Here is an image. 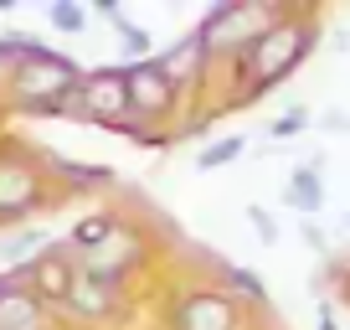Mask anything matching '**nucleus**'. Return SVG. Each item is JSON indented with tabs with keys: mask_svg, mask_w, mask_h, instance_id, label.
I'll use <instances>...</instances> for the list:
<instances>
[{
	"mask_svg": "<svg viewBox=\"0 0 350 330\" xmlns=\"http://www.w3.org/2000/svg\"><path fill=\"white\" fill-rule=\"evenodd\" d=\"M62 305H72L77 315H109V309H113V284H98V279L83 274L72 289H67Z\"/></svg>",
	"mask_w": 350,
	"mask_h": 330,
	"instance_id": "13",
	"label": "nucleus"
},
{
	"mask_svg": "<svg viewBox=\"0 0 350 330\" xmlns=\"http://www.w3.org/2000/svg\"><path fill=\"white\" fill-rule=\"evenodd\" d=\"M109 232H113V222H109V217H83V222L72 227V242L88 253V248H98V242L109 238Z\"/></svg>",
	"mask_w": 350,
	"mask_h": 330,
	"instance_id": "17",
	"label": "nucleus"
},
{
	"mask_svg": "<svg viewBox=\"0 0 350 330\" xmlns=\"http://www.w3.org/2000/svg\"><path fill=\"white\" fill-rule=\"evenodd\" d=\"M83 88V109L93 114L98 124H113V129H124V119H129V73H93L88 83H77Z\"/></svg>",
	"mask_w": 350,
	"mask_h": 330,
	"instance_id": "4",
	"label": "nucleus"
},
{
	"mask_svg": "<svg viewBox=\"0 0 350 330\" xmlns=\"http://www.w3.org/2000/svg\"><path fill=\"white\" fill-rule=\"evenodd\" d=\"M180 330H232V305L221 294H191L175 315Z\"/></svg>",
	"mask_w": 350,
	"mask_h": 330,
	"instance_id": "7",
	"label": "nucleus"
},
{
	"mask_svg": "<svg viewBox=\"0 0 350 330\" xmlns=\"http://www.w3.org/2000/svg\"><path fill=\"white\" fill-rule=\"evenodd\" d=\"M36 176L16 160H0V212H26L36 201Z\"/></svg>",
	"mask_w": 350,
	"mask_h": 330,
	"instance_id": "8",
	"label": "nucleus"
},
{
	"mask_svg": "<svg viewBox=\"0 0 350 330\" xmlns=\"http://www.w3.org/2000/svg\"><path fill=\"white\" fill-rule=\"evenodd\" d=\"M196 36L206 42V52H232V47L258 42V36H262L258 31V5H217Z\"/></svg>",
	"mask_w": 350,
	"mask_h": 330,
	"instance_id": "3",
	"label": "nucleus"
},
{
	"mask_svg": "<svg viewBox=\"0 0 350 330\" xmlns=\"http://www.w3.org/2000/svg\"><path fill=\"white\" fill-rule=\"evenodd\" d=\"M31 279H36V289H42L46 299H67V289L77 284V274H72V258L57 248V253H42L31 264Z\"/></svg>",
	"mask_w": 350,
	"mask_h": 330,
	"instance_id": "10",
	"label": "nucleus"
},
{
	"mask_svg": "<svg viewBox=\"0 0 350 330\" xmlns=\"http://www.w3.org/2000/svg\"><path fill=\"white\" fill-rule=\"evenodd\" d=\"M46 21H52L57 31H83L88 16H83V5H72V0H46Z\"/></svg>",
	"mask_w": 350,
	"mask_h": 330,
	"instance_id": "16",
	"label": "nucleus"
},
{
	"mask_svg": "<svg viewBox=\"0 0 350 330\" xmlns=\"http://www.w3.org/2000/svg\"><path fill=\"white\" fill-rule=\"evenodd\" d=\"M247 222H252V227H258V232H262V238H268V242L278 238V222L268 217V212H262V207H247Z\"/></svg>",
	"mask_w": 350,
	"mask_h": 330,
	"instance_id": "20",
	"label": "nucleus"
},
{
	"mask_svg": "<svg viewBox=\"0 0 350 330\" xmlns=\"http://www.w3.org/2000/svg\"><path fill=\"white\" fill-rule=\"evenodd\" d=\"M42 232H16L5 248H0V264H11V268H21V264H36V248H42Z\"/></svg>",
	"mask_w": 350,
	"mask_h": 330,
	"instance_id": "15",
	"label": "nucleus"
},
{
	"mask_svg": "<svg viewBox=\"0 0 350 330\" xmlns=\"http://www.w3.org/2000/svg\"><path fill=\"white\" fill-rule=\"evenodd\" d=\"M0 330H42V299L0 284Z\"/></svg>",
	"mask_w": 350,
	"mask_h": 330,
	"instance_id": "9",
	"label": "nucleus"
},
{
	"mask_svg": "<svg viewBox=\"0 0 350 330\" xmlns=\"http://www.w3.org/2000/svg\"><path fill=\"white\" fill-rule=\"evenodd\" d=\"M0 67H5V52H0Z\"/></svg>",
	"mask_w": 350,
	"mask_h": 330,
	"instance_id": "22",
	"label": "nucleus"
},
{
	"mask_svg": "<svg viewBox=\"0 0 350 330\" xmlns=\"http://www.w3.org/2000/svg\"><path fill=\"white\" fill-rule=\"evenodd\" d=\"M284 201L294 212H304V217H314L319 207H325V181H319V165H294V176H288L284 186Z\"/></svg>",
	"mask_w": 350,
	"mask_h": 330,
	"instance_id": "11",
	"label": "nucleus"
},
{
	"mask_svg": "<svg viewBox=\"0 0 350 330\" xmlns=\"http://www.w3.org/2000/svg\"><path fill=\"white\" fill-rule=\"evenodd\" d=\"M309 124V109H288L284 119H273V129H268V140H294L299 129Z\"/></svg>",
	"mask_w": 350,
	"mask_h": 330,
	"instance_id": "18",
	"label": "nucleus"
},
{
	"mask_svg": "<svg viewBox=\"0 0 350 330\" xmlns=\"http://www.w3.org/2000/svg\"><path fill=\"white\" fill-rule=\"evenodd\" d=\"M11 88H16V99H21L26 109H57V103L77 88V67L42 47L36 57H21V62H16Z\"/></svg>",
	"mask_w": 350,
	"mask_h": 330,
	"instance_id": "1",
	"label": "nucleus"
},
{
	"mask_svg": "<svg viewBox=\"0 0 350 330\" xmlns=\"http://www.w3.org/2000/svg\"><path fill=\"white\" fill-rule=\"evenodd\" d=\"M83 258H88V279H98V284H119L124 268L139 258V238H134V232H119V227H113L109 238H103L98 248H88Z\"/></svg>",
	"mask_w": 350,
	"mask_h": 330,
	"instance_id": "6",
	"label": "nucleus"
},
{
	"mask_svg": "<svg viewBox=\"0 0 350 330\" xmlns=\"http://www.w3.org/2000/svg\"><path fill=\"white\" fill-rule=\"evenodd\" d=\"M175 93H180V83H175L160 62H139V67L129 73V109H134V114L160 119V114L175 109Z\"/></svg>",
	"mask_w": 350,
	"mask_h": 330,
	"instance_id": "5",
	"label": "nucleus"
},
{
	"mask_svg": "<svg viewBox=\"0 0 350 330\" xmlns=\"http://www.w3.org/2000/svg\"><path fill=\"white\" fill-rule=\"evenodd\" d=\"M247 150V140L242 134H227V140H217V144H206V150L196 155V170H217V165H227V160H237V155Z\"/></svg>",
	"mask_w": 350,
	"mask_h": 330,
	"instance_id": "14",
	"label": "nucleus"
},
{
	"mask_svg": "<svg viewBox=\"0 0 350 330\" xmlns=\"http://www.w3.org/2000/svg\"><path fill=\"white\" fill-rule=\"evenodd\" d=\"M319 330H335V309L329 305H319Z\"/></svg>",
	"mask_w": 350,
	"mask_h": 330,
	"instance_id": "21",
	"label": "nucleus"
},
{
	"mask_svg": "<svg viewBox=\"0 0 350 330\" xmlns=\"http://www.w3.org/2000/svg\"><path fill=\"white\" fill-rule=\"evenodd\" d=\"M98 11H103V16H109V21H113V26H119V36H124V57H129V62H134V67H139V62H154V36H150V31H144V26H134V21H124V11H119V5H113V0H103Z\"/></svg>",
	"mask_w": 350,
	"mask_h": 330,
	"instance_id": "12",
	"label": "nucleus"
},
{
	"mask_svg": "<svg viewBox=\"0 0 350 330\" xmlns=\"http://www.w3.org/2000/svg\"><path fill=\"white\" fill-rule=\"evenodd\" d=\"M227 279H232V284H237L247 299H262V294H268V289H262V279L252 274V268H237V264H227Z\"/></svg>",
	"mask_w": 350,
	"mask_h": 330,
	"instance_id": "19",
	"label": "nucleus"
},
{
	"mask_svg": "<svg viewBox=\"0 0 350 330\" xmlns=\"http://www.w3.org/2000/svg\"><path fill=\"white\" fill-rule=\"evenodd\" d=\"M304 52H309V31H299V26H273V31H262L258 42H252V88L268 93L278 77L294 73Z\"/></svg>",
	"mask_w": 350,
	"mask_h": 330,
	"instance_id": "2",
	"label": "nucleus"
}]
</instances>
